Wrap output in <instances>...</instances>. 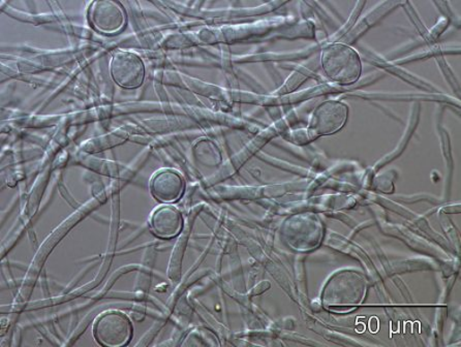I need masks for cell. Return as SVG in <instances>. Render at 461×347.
<instances>
[{
    "label": "cell",
    "instance_id": "1",
    "mask_svg": "<svg viewBox=\"0 0 461 347\" xmlns=\"http://www.w3.org/2000/svg\"><path fill=\"white\" fill-rule=\"evenodd\" d=\"M322 68L332 81L350 84L357 81L361 73V63L355 51L343 44L326 47L320 55Z\"/></svg>",
    "mask_w": 461,
    "mask_h": 347
},
{
    "label": "cell",
    "instance_id": "2",
    "mask_svg": "<svg viewBox=\"0 0 461 347\" xmlns=\"http://www.w3.org/2000/svg\"><path fill=\"white\" fill-rule=\"evenodd\" d=\"M132 332L130 318L118 311L103 313L93 325V336L104 346L119 347L128 344Z\"/></svg>",
    "mask_w": 461,
    "mask_h": 347
},
{
    "label": "cell",
    "instance_id": "3",
    "mask_svg": "<svg viewBox=\"0 0 461 347\" xmlns=\"http://www.w3.org/2000/svg\"><path fill=\"white\" fill-rule=\"evenodd\" d=\"M111 75L115 83L124 89H138L145 78L142 59L132 52H116L111 62Z\"/></svg>",
    "mask_w": 461,
    "mask_h": 347
},
{
    "label": "cell",
    "instance_id": "4",
    "mask_svg": "<svg viewBox=\"0 0 461 347\" xmlns=\"http://www.w3.org/2000/svg\"><path fill=\"white\" fill-rule=\"evenodd\" d=\"M90 20L93 28L99 32L113 35L124 28L126 16L120 4L110 0H99L90 5Z\"/></svg>",
    "mask_w": 461,
    "mask_h": 347
},
{
    "label": "cell",
    "instance_id": "5",
    "mask_svg": "<svg viewBox=\"0 0 461 347\" xmlns=\"http://www.w3.org/2000/svg\"><path fill=\"white\" fill-rule=\"evenodd\" d=\"M347 114L346 106L338 102L320 104L312 113L310 124L312 136L329 135L344 125Z\"/></svg>",
    "mask_w": 461,
    "mask_h": 347
},
{
    "label": "cell",
    "instance_id": "6",
    "mask_svg": "<svg viewBox=\"0 0 461 347\" xmlns=\"http://www.w3.org/2000/svg\"><path fill=\"white\" fill-rule=\"evenodd\" d=\"M150 191L153 198L159 202L166 204L177 202L184 195V180L175 171H158L151 178Z\"/></svg>",
    "mask_w": 461,
    "mask_h": 347
},
{
    "label": "cell",
    "instance_id": "7",
    "mask_svg": "<svg viewBox=\"0 0 461 347\" xmlns=\"http://www.w3.org/2000/svg\"><path fill=\"white\" fill-rule=\"evenodd\" d=\"M184 220L180 212L171 206L160 207L152 213L150 229L158 238L176 237L183 230Z\"/></svg>",
    "mask_w": 461,
    "mask_h": 347
},
{
    "label": "cell",
    "instance_id": "8",
    "mask_svg": "<svg viewBox=\"0 0 461 347\" xmlns=\"http://www.w3.org/2000/svg\"><path fill=\"white\" fill-rule=\"evenodd\" d=\"M378 318L377 317H372L371 319V331L372 333H377L378 332Z\"/></svg>",
    "mask_w": 461,
    "mask_h": 347
}]
</instances>
